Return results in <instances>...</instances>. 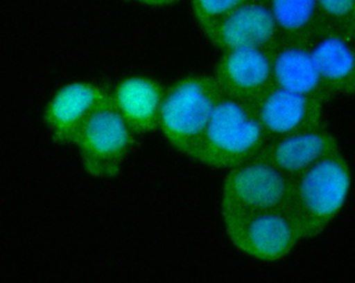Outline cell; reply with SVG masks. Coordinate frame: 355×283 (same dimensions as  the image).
I'll return each instance as SVG.
<instances>
[{
    "label": "cell",
    "instance_id": "cell-1",
    "mask_svg": "<svg viewBox=\"0 0 355 283\" xmlns=\"http://www.w3.org/2000/svg\"><path fill=\"white\" fill-rule=\"evenodd\" d=\"M352 177L340 151L327 156L294 180L286 212L302 239L320 235L347 201Z\"/></svg>",
    "mask_w": 355,
    "mask_h": 283
},
{
    "label": "cell",
    "instance_id": "cell-2",
    "mask_svg": "<svg viewBox=\"0 0 355 283\" xmlns=\"http://www.w3.org/2000/svg\"><path fill=\"white\" fill-rule=\"evenodd\" d=\"M268 140L253 103L225 95L191 158L215 169L231 170L254 158Z\"/></svg>",
    "mask_w": 355,
    "mask_h": 283
},
{
    "label": "cell",
    "instance_id": "cell-3",
    "mask_svg": "<svg viewBox=\"0 0 355 283\" xmlns=\"http://www.w3.org/2000/svg\"><path fill=\"white\" fill-rule=\"evenodd\" d=\"M225 95L215 77L187 76L171 86L165 92L159 127L171 145L191 157Z\"/></svg>",
    "mask_w": 355,
    "mask_h": 283
},
{
    "label": "cell",
    "instance_id": "cell-4",
    "mask_svg": "<svg viewBox=\"0 0 355 283\" xmlns=\"http://www.w3.org/2000/svg\"><path fill=\"white\" fill-rule=\"evenodd\" d=\"M224 228L234 247L252 258L284 259L302 240L286 210H252L221 206Z\"/></svg>",
    "mask_w": 355,
    "mask_h": 283
},
{
    "label": "cell",
    "instance_id": "cell-5",
    "mask_svg": "<svg viewBox=\"0 0 355 283\" xmlns=\"http://www.w3.org/2000/svg\"><path fill=\"white\" fill-rule=\"evenodd\" d=\"M134 135L112 98L86 120L72 144L79 149L88 175L113 178L121 171L134 144Z\"/></svg>",
    "mask_w": 355,
    "mask_h": 283
},
{
    "label": "cell",
    "instance_id": "cell-6",
    "mask_svg": "<svg viewBox=\"0 0 355 283\" xmlns=\"http://www.w3.org/2000/svg\"><path fill=\"white\" fill-rule=\"evenodd\" d=\"M294 180L259 157L230 170L224 180L221 206L252 210H286Z\"/></svg>",
    "mask_w": 355,
    "mask_h": 283
},
{
    "label": "cell",
    "instance_id": "cell-7",
    "mask_svg": "<svg viewBox=\"0 0 355 283\" xmlns=\"http://www.w3.org/2000/svg\"><path fill=\"white\" fill-rule=\"evenodd\" d=\"M203 33L223 51L241 48L270 51L281 39L268 0H249Z\"/></svg>",
    "mask_w": 355,
    "mask_h": 283
},
{
    "label": "cell",
    "instance_id": "cell-8",
    "mask_svg": "<svg viewBox=\"0 0 355 283\" xmlns=\"http://www.w3.org/2000/svg\"><path fill=\"white\" fill-rule=\"evenodd\" d=\"M325 102L274 84L252 103L270 140L324 127Z\"/></svg>",
    "mask_w": 355,
    "mask_h": 283
},
{
    "label": "cell",
    "instance_id": "cell-9",
    "mask_svg": "<svg viewBox=\"0 0 355 283\" xmlns=\"http://www.w3.org/2000/svg\"><path fill=\"white\" fill-rule=\"evenodd\" d=\"M112 98V93L95 83L75 82L61 87L44 113L52 140L58 144H72L86 120Z\"/></svg>",
    "mask_w": 355,
    "mask_h": 283
},
{
    "label": "cell",
    "instance_id": "cell-10",
    "mask_svg": "<svg viewBox=\"0 0 355 283\" xmlns=\"http://www.w3.org/2000/svg\"><path fill=\"white\" fill-rule=\"evenodd\" d=\"M215 78L227 96L254 102L274 85L270 52L257 48L224 51Z\"/></svg>",
    "mask_w": 355,
    "mask_h": 283
},
{
    "label": "cell",
    "instance_id": "cell-11",
    "mask_svg": "<svg viewBox=\"0 0 355 283\" xmlns=\"http://www.w3.org/2000/svg\"><path fill=\"white\" fill-rule=\"evenodd\" d=\"M338 150L336 138L324 125L270 140L255 157L269 162L295 180L318 161Z\"/></svg>",
    "mask_w": 355,
    "mask_h": 283
},
{
    "label": "cell",
    "instance_id": "cell-12",
    "mask_svg": "<svg viewBox=\"0 0 355 283\" xmlns=\"http://www.w3.org/2000/svg\"><path fill=\"white\" fill-rule=\"evenodd\" d=\"M307 45L321 80L332 95L355 93V39L328 28Z\"/></svg>",
    "mask_w": 355,
    "mask_h": 283
},
{
    "label": "cell",
    "instance_id": "cell-13",
    "mask_svg": "<svg viewBox=\"0 0 355 283\" xmlns=\"http://www.w3.org/2000/svg\"><path fill=\"white\" fill-rule=\"evenodd\" d=\"M270 52L275 86L324 102L333 96L321 80L307 43L281 39Z\"/></svg>",
    "mask_w": 355,
    "mask_h": 283
},
{
    "label": "cell",
    "instance_id": "cell-14",
    "mask_svg": "<svg viewBox=\"0 0 355 283\" xmlns=\"http://www.w3.org/2000/svg\"><path fill=\"white\" fill-rule=\"evenodd\" d=\"M165 92L153 78L132 76L120 81L112 94L114 106L134 134H143L159 127Z\"/></svg>",
    "mask_w": 355,
    "mask_h": 283
},
{
    "label": "cell",
    "instance_id": "cell-15",
    "mask_svg": "<svg viewBox=\"0 0 355 283\" xmlns=\"http://www.w3.org/2000/svg\"><path fill=\"white\" fill-rule=\"evenodd\" d=\"M281 39L308 43L331 28L318 0H268Z\"/></svg>",
    "mask_w": 355,
    "mask_h": 283
},
{
    "label": "cell",
    "instance_id": "cell-16",
    "mask_svg": "<svg viewBox=\"0 0 355 283\" xmlns=\"http://www.w3.org/2000/svg\"><path fill=\"white\" fill-rule=\"evenodd\" d=\"M249 0H191L193 14L202 30L210 28Z\"/></svg>",
    "mask_w": 355,
    "mask_h": 283
},
{
    "label": "cell",
    "instance_id": "cell-17",
    "mask_svg": "<svg viewBox=\"0 0 355 283\" xmlns=\"http://www.w3.org/2000/svg\"><path fill=\"white\" fill-rule=\"evenodd\" d=\"M331 28L355 39V0H318Z\"/></svg>",
    "mask_w": 355,
    "mask_h": 283
},
{
    "label": "cell",
    "instance_id": "cell-18",
    "mask_svg": "<svg viewBox=\"0 0 355 283\" xmlns=\"http://www.w3.org/2000/svg\"><path fill=\"white\" fill-rule=\"evenodd\" d=\"M132 1L150 8H166L177 3L180 0H132Z\"/></svg>",
    "mask_w": 355,
    "mask_h": 283
}]
</instances>
